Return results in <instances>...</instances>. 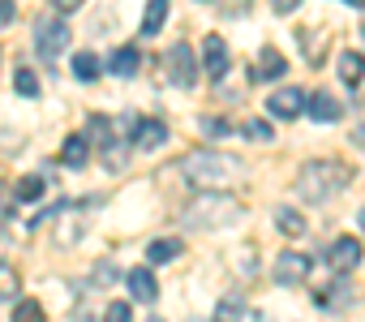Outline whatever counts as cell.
<instances>
[{
  "mask_svg": "<svg viewBox=\"0 0 365 322\" xmlns=\"http://www.w3.org/2000/svg\"><path fill=\"white\" fill-rule=\"evenodd\" d=\"M241 202L232 194H202L194 198L185 211H180V219H185V228H198V232H220V228H232L241 219Z\"/></svg>",
  "mask_w": 365,
  "mask_h": 322,
  "instance_id": "obj_1",
  "label": "cell"
},
{
  "mask_svg": "<svg viewBox=\"0 0 365 322\" xmlns=\"http://www.w3.org/2000/svg\"><path fill=\"white\" fill-rule=\"evenodd\" d=\"M180 172H185L190 185H224L241 177V159L224 155V150H194L180 159Z\"/></svg>",
  "mask_w": 365,
  "mask_h": 322,
  "instance_id": "obj_2",
  "label": "cell"
},
{
  "mask_svg": "<svg viewBox=\"0 0 365 322\" xmlns=\"http://www.w3.org/2000/svg\"><path fill=\"white\" fill-rule=\"evenodd\" d=\"M344 185H348V168L339 164V159H309V164L301 168V177H297V194L305 202H327Z\"/></svg>",
  "mask_w": 365,
  "mask_h": 322,
  "instance_id": "obj_3",
  "label": "cell"
},
{
  "mask_svg": "<svg viewBox=\"0 0 365 322\" xmlns=\"http://www.w3.org/2000/svg\"><path fill=\"white\" fill-rule=\"evenodd\" d=\"M65 43H69V26H65V18L48 14V18L35 22V48H39L43 61H56V56L65 52Z\"/></svg>",
  "mask_w": 365,
  "mask_h": 322,
  "instance_id": "obj_4",
  "label": "cell"
},
{
  "mask_svg": "<svg viewBox=\"0 0 365 322\" xmlns=\"http://www.w3.org/2000/svg\"><path fill=\"white\" fill-rule=\"evenodd\" d=\"M163 69L176 86H194L198 82V61H194V48L190 43H172L168 56H163Z\"/></svg>",
  "mask_w": 365,
  "mask_h": 322,
  "instance_id": "obj_5",
  "label": "cell"
},
{
  "mask_svg": "<svg viewBox=\"0 0 365 322\" xmlns=\"http://www.w3.org/2000/svg\"><path fill=\"white\" fill-rule=\"evenodd\" d=\"M361 254H365V249H361V241H356V237H335V241H331V249H327V262H331L339 275H348V271H356V266H361Z\"/></svg>",
  "mask_w": 365,
  "mask_h": 322,
  "instance_id": "obj_6",
  "label": "cell"
},
{
  "mask_svg": "<svg viewBox=\"0 0 365 322\" xmlns=\"http://www.w3.org/2000/svg\"><path fill=\"white\" fill-rule=\"evenodd\" d=\"M275 279H279V284H305V279H309V254H301V249H279V258H275Z\"/></svg>",
  "mask_w": 365,
  "mask_h": 322,
  "instance_id": "obj_7",
  "label": "cell"
},
{
  "mask_svg": "<svg viewBox=\"0 0 365 322\" xmlns=\"http://www.w3.org/2000/svg\"><path fill=\"white\" fill-rule=\"evenodd\" d=\"M267 112H271V116H279V120L301 116V112H305V90H297V86H279V90L267 99Z\"/></svg>",
  "mask_w": 365,
  "mask_h": 322,
  "instance_id": "obj_8",
  "label": "cell"
},
{
  "mask_svg": "<svg viewBox=\"0 0 365 322\" xmlns=\"http://www.w3.org/2000/svg\"><path fill=\"white\" fill-rule=\"evenodd\" d=\"M202 73L215 78V82L228 73V43H224L220 35H207V39H202Z\"/></svg>",
  "mask_w": 365,
  "mask_h": 322,
  "instance_id": "obj_9",
  "label": "cell"
},
{
  "mask_svg": "<svg viewBox=\"0 0 365 322\" xmlns=\"http://www.w3.org/2000/svg\"><path fill=\"white\" fill-rule=\"evenodd\" d=\"M133 142H138L142 150H155V146H163V142H168V125H163L159 116L133 120Z\"/></svg>",
  "mask_w": 365,
  "mask_h": 322,
  "instance_id": "obj_10",
  "label": "cell"
},
{
  "mask_svg": "<svg viewBox=\"0 0 365 322\" xmlns=\"http://www.w3.org/2000/svg\"><path fill=\"white\" fill-rule=\"evenodd\" d=\"M125 288H129V296L142 301V305H150V301L159 296V284H155V275H150L146 266H133V271L125 275Z\"/></svg>",
  "mask_w": 365,
  "mask_h": 322,
  "instance_id": "obj_11",
  "label": "cell"
},
{
  "mask_svg": "<svg viewBox=\"0 0 365 322\" xmlns=\"http://www.w3.org/2000/svg\"><path fill=\"white\" fill-rule=\"evenodd\" d=\"M305 112L314 116V120H322V125H331V120H339V103H335V95L331 90H314L309 99H305Z\"/></svg>",
  "mask_w": 365,
  "mask_h": 322,
  "instance_id": "obj_12",
  "label": "cell"
},
{
  "mask_svg": "<svg viewBox=\"0 0 365 322\" xmlns=\"http://www.w3.org/2000/svg\"><path fill=\"white\" fill-rule=\"evenodd\" d=\"M288 65H284V56L275 52V48H262L258 52V69H254V82H271V78H279Z\"/></svg>",
  "mask_w": 365,
  "mask_h": 322,
  "instance_id": "obj_13",
  "label": "cell"
},
{
  "mask_svg": "<svg viewBox=\"0 0 365 322\" xmlns=\"http://www.w3.org/2000/svg\"><path fill=\"white\" fill-rule=\"evenodd\" d=\"M138 65H142L138 48H116V52H112V61H108V69H112L116 78H133V73H138Z\"/></svg>",
  "mask_w": 365,
  "mask_h": 322,
  "instance_id": "obj_14",
  "label": "cell"
},
{
  "mask_svg": "<svg viewBox=\"0 0 365 322\" xmlns=\"http://www.w3.org/2000/svg\"><path fill=\"white\" fill-rule=\"evenodd\" d=\"M339 78H344V86H361V78H365V56H361V52H339Z\"/></svg>",
  "mask_w": 365,
  "mask_h": 322,
  "instance_id": "obj_15",
  "label": "cell"
},
{
  "mask_svg": "<svg viewBox=\"0 0 365 322\" xmlns=\"http://www.w3.org/2000/svg\"><path fill=\"white\" fill-rule=\"evenodd\" d=\"M61 159L69 168H82L86 159H91V142L82 137V133H73V137H65V146H61Z\"/></svg>",
  "mask_w": 365,
  "mask_h": 322,
  "instance_id": "obj_16",
  "label": "cell"
},
{
  "mask_svg": "<svg viewBox=\"0 0 365 322\" xmlns=\"http://www.w3.org/2000/svg\"><path fill=\"white\" fill-rule=\"evenodd\" d=\"M275 228L284 237H305V215L292 211V207H275Z\"/></svg>",
  "mask_w": 365,
  "mask_h": 322,
  "instance_id": "obj_17",
  "label": "cell"
},
{
  "mask_svg": "<svg viewBox=\"0 0 365 322\" xmlns=\"http://www.w3.org/2000/svg\"><path fill=\"white\" fill-rule=\"evenodd\" d=\"M22 296V275L14 262H0V301H18Z\"/></svg>",
  "mask_w": 365,
  "mask_h": 322,
  "instance_id": "obj_18",
  "label": "cell"
},
{
  "mask_svg": "<svg viewBox=\"0 0 365 322\" xmlns=\"http://www.w3.org/2000/svg\"><path fill=\"white\" fill-rule=\"evenodd\" d=\"M168 22V0H150L146 5V18H142V35H159Z\"/></svg>",
  "mask_w": 365,
  "mask_h": 322,
  "instance_id": "obj_19",
  "label": "cell"
},
{
  "mask_svg": "<svg viewBox=\"0 0 365 322\" xmlns=\"http://www.w3.org/2000/svg\"><path fill=\"white\" fill-rule=\"evenodd\" d=\"M146 258H150V262H172V258H180V241L159 237V241H150V245H146Z\"/></svg>",
  "mask_w": 365,
  "mask_h": 322,
  "instance_id": "obj_20",
  "label": "cell"
},
{
  "mask_svg": "<svg viewBox=\"0 0 365 322\" xmlns=\"http://www.w3.org/2000/svg\"><path fill=\"white\" fill-rule=\"evenodd\" d=\"M73 78L95 82V78H99V56H95V52H78V56H73Z\"/></svg>",
  "mask_w": 365,
  "mask_h": 322,
  "instance_id": "obj_21",
  "label": "cell"
},
{
  "mask_svg": "<svg viewBox=\"0 0 365 322\" xmlns=\"http://www.w3.org/2000/svg\"><path fill=\"white\" fill-rule=\"evenodd\" d=\"M14 90L26 95V99H35V95H39V78H35L31 69H18V73H14Z\"/></svg>",
  "mask_w": 365,
  "mask_h": 322,
  "instance_id": "obj_22",
  "label": "cell"
},
{
  "mask_svg": "<svg viewBox=\"0 0 365 322\" xmlns=\"http://www.w3.org/2000/svg\"><path fill=\"white\" fill-rule=\"evenodd\" d=\"M241 318H245V305H241V301L228 296V301L215 305V322H241Z\"/></svg>",
  "mask_w": 365,
  "mask_h": 322,
  "instance_id": "obj_23",
  "label": "cell"
},
{
  "mask_svg": "<svg viewBox=\"0 0 365 322\" xmlns=\"http://www.w3.org/2000/svg\"><path fill=\"white\" fill-rule=\"evenodd\" d=\"M103 322H133V305L129 301H112L103 309Z\"/></svg>",
  "mask_w": 365,
  "mask_h": 322,
  "instance_id": "obj_24",
  "label": "cell"
},
{
  "mask_svg": "<svg viewBox=\"0 0 365 322\" xmlns=\"http://www.w3.org/2000/svg\"><path fill=\"white\" fill-rule=\"evenodd\" d=\"M14 322H43V305L39 301H22L14 309Z\"/></svg>",
  "mask_w": 365,
  "mask_h": 322,
  "instance_id": "obj_25",
  "label": "cell"
},
{
  "mask_svg": "<svg viewBox=\"0 0 365 322\" xmlns=\"http://www.w3.org/2000/svg\"><path fill=\"white\" fill-rule=\"evenodd\" d=\"M43 194V177H22V185H18V198L22 202H35Z\"/></svg>",
  "mask_w": 365,
  "mask_h": 322,
  "instance_id": "obj_26",
  "label": "cell"
},
{
  "mask_svg": "<svg viewBox=\"0 0 365 322\" xmlns=\"http://www.w3.org/2000/svg\"><path fill=\"white\" fill-rule=\"evenodd\" d=\"M245 137H254V142H275V133H271L267 120H245Z\"/></svg>",
  "mask_w": 365,
  "mask_h": 322,
  "instance_id": "obj_27",
  "label": "cell"
},
{
  "mask_svg": "<svg viewBox=\"0 0 365 322\" xmlns=\"http://www.w3.org/2000/svg\"><path fill=\"white\" fill-rule=\"evenodd\" d=\"M207 137H224L228 133V120H215V116H202V125H198Z\"/></svg>",
  "mask_w": 365,
  "mask_h": 322,
  "instance_id": "obj_28",
  "label": "cell"
},
{
  "mask_svg": "<svg viewBox=\"0 0 365 322\" xmlns=\"http://www.w3.org/2000/svg\"><path fill=\"white\" fill-rule=\"evenodd\" d=\"M112 275H116L112 262H99V266H95V279H99V284H112Z\"/></svg>",
  "mask_w": 365,
  "mask_h": 322,
  "instance_id": "obj_29",
  "label": "cell"
},
{
  "mask_svg": "<svg viewBox=\"0 0 365 322\" xmlns=\"http://www.w3.org/2000/svg\"><path fill=\"white\" fill-rule=\"evenodd\" d=\"M14 14H18V9H14V0H0V26H9Z\"/></svg>",
  "mask_w": 365,
  "mask_h": 322,
  "instance_id": "obj_30",
  "label": "cell"
},
{
  "mask_svg": "<svg viewBox=\"0 0 365 322\" xmlns=\"http://www.w3.org/2000/svg\"><path fill=\"white\" fill-rule=\"evenodd\" d=\"M352 142H356V146H365V125H356V129H352Z\"/></svg>",
  "mask_w": 365,
  "mask_h": 322,
  "instance_id": "obj_31",
  "label": "cell"
},
{
  "mask_svg": "<svg viewBox=\"0 0 365 322\" xmlns=\"http://www.w3.org/2000/svg\"><path fill=\"white\" fill-rule=\"evenodd\" d=\"M254 322H271V318H267V313H254Z\"/></svg>",
  "mask_w": 365,
  "mask_h": 322,
  "instance_id": "obj_32",
  "label": "cell"
},
{
  "mask_svg": "<svg viewBox=\"0 0 365 322\" xmlns=\"http://www.w3.org/2000/svg\"><path fill=\"white\" fill-rule=\"evenodd\" d=\"M361 232H365V211H361Z\"/></svg>",
  "mask_w": 365,
  "mask_h": 322,
  "instance_id": "obj_33",
  "label": "cell"
},
{
  "mask_svg": "<svg viewBox=\"0 0 365 322\" xmlns=\"http://www.w3.org/2000/svg\"><path fill=\"white\" fill-rule=\"evenodd\" d=\"M146 322H163V318H146Z\"/></svg>",
  "mask_w": 365,
  "mask_h": 322,
  "instance_id": "obj_34",
  "label": "cell"
}]
</instances>
